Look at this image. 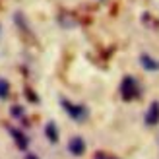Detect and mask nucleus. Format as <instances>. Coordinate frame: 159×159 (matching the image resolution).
<instances>
[{"mask_svg": "<svg viewBox=\"0 0 159 159\" xmlns=\"http://www.w3.org/2000/svg\"><path fill=\"white\" fill-rule=\"evenodd\" d=\"M140 64H142L144 70H148V72H157L159 70V60H155L153 57H149L146 52L140 54Z\"/></svg>", "mask_w": 159, "mask_h": 159, "instance_id": "nucleus-6", "label": "nucleus"}, {"mask_svg": "<svg viewBox=\"0 0 159 159\" xmlns=\"http://www.w3.org/2000/svg\"><path fill=\"white\" fill-rule=\"evenodd\" d=\"M95 159H118V157H113V155H107V153H97Z\"/></svg>", "mask_w": 159, "mask_h": 159, "instance_id": "nucleus-10", "label": "nucleus"}, {"mask_svg": "<svg viewBox=\"0 0 159 159\" xmlns=\"http://www.w3.org/2000/svg\"><path fill=\"white\" fill-rule=\"evenodd\" d=\"M157 144H159V134H157Z\"/></svg>", "mask_w": 159, "mask_h": 159, "instance_id": "nucleus-12", "label": "nucleus"}, {"mask_svg": "<svg viewBox=\"0 0 159 159\" xmlns=\"http://www.w3.org/2000/svg\"><path fill=\"white\" fill-rule=\"evenodd\" d=\"M8 132L12 134V138H14V142H16V146H18L21 152H25V149L29 148V138H27L21 130L14 128V126H8Z\"/></svg>", "mask_w": 159, "mask_h": 159, "instance_id": "nucleus-4", "label": "nucleus"}, {"mask_svg": "<svg viewBox=\"0 0 159 159\" xmlns=\"http://www.w3.org/2000/svg\"><path fill=\"white\" fill-rule=\"evenodd\" d=\"M144 122H146V126H157L159 124V101H153L152 105H149Z\"/></svg>", "mask_w": 159, "mask_h": 159, "instance_id": "nucleus-5", "label": "nucleus"}, {"mask_svg": "<svg viewBox=\"0 0 159 159\" xmlns=\"http://www.w3.org/2000/svg\"><path fill=\"white\" fill-rule=\"evenodd\" d=\"M60 105L62 109H64V113L72 118V120L76 122H84L87 116H89V111H87L85 105H78V103H72V101H68L66 97H62L60 99Z\"/></svg>", "mask_w": 159, "mask_h": 159, "instance_id": "nucleus-1", "label": "nucleus"}, {"mask_svg": "<svg viewBox=\"0 0 159 159\" xmlns=\"http://www.w3.org/2000/svg\"><path fill=\"white\" fill-rule=\"evenodd\" d=\"M45 136H47V140H49L51 144H58V140H60V132H58L57 124H54L52 120H49V122L45 124Z\"/></svg>", "mask_w": 159, "mask_h": 159, "instance_id": "nucleus-7", "label": "nucleus"}, {"mask_svg": "<svg viewBox=\"0 0 159 159\" xmlns=\"http://www.w3.org/2000/svg\"><path fill=\"white\" fill-rule=\"evenodd\" d=\"M12 115H14V116H23V109L18 107V105H14V107H12Z\"/></svg>", "mask_w": 159, "mask_h": 159, "instance_id": "nucleus-9", "label": "nucleus"}, {"mask_svg": "<svg viewBox=\"0 0 159 159\" xmlns=\"http://www.w3.org/2000/svg\"><path fill=\"white\" fill-rule=\"evenodd\" d=\"M8 95H10V84L0 78V99H8Z\"/></svg>", "mask_w": 159, "mask_h": 159, "instance_id": "nucleus-8", "label": "nucleus"}, {"mask_svg": "<svg viewBox=\"0 0 159 159\" xmlns=\"http://www.w3.org/2000/svg\"><path fill=\"white\" fill-rule=\"evenodd\" d=\"M120 97L124 101H132L140 97V84L134 76H124L120 82Z\"/></svg>", "mask_w": 159, "mask_h": 159, "instance_id": "nucleus-2", "label": "nucleus"}, {"mask_svg": "<svg viewBox=\"0 0 159 159\" xmlns=\"http://www.w3.org/2000/svg\"><path fill=\"white\" fill-rule=\"evenodd\" d=\"M68 152L70 155H74V157H82L85 153V142L82 136H74V138H70L68 142Z\"/></svg>", "mask_w": 159, "mask_h": 159, "instance_id": "nucleus-3", "label": "nucleus"}, {"mask_svg": "<svg viewBox=\"0 0 159 159\" xmlns=\"http://www.w3.org/2000/svg\"><path fill=\"white\" fill-rule=\"evenodd\" d=\"M23 159H39V155H35V153H25V157Z\"/></svg>", "mask_w": 159, "mask_h": 159, "instance_id": "nucleus-11", "label": "nucleus"}]
</instances>
